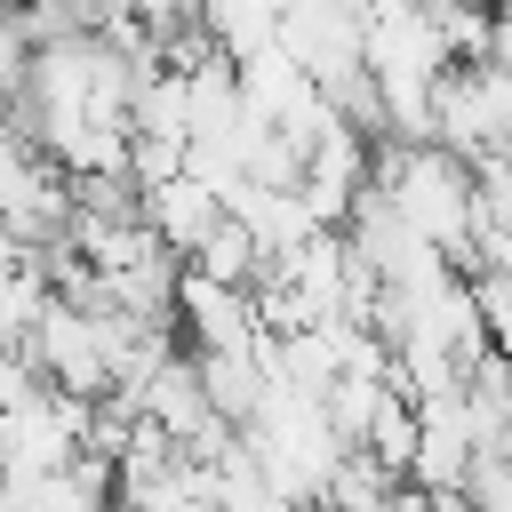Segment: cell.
<instances>
[{
	"instance_id": "3",
	"label": "cell",
	"mask_w": 512,
	"mask_h": 512,
	"mask_svg": "<svg viewBox=\"0 0 512 512\" xmlns=\"http://www.w3.org/2000/svg\"><path fill=\"white\" fill-rule=\"evenodd\" d=\"M240 448H248V464L264 472V488L280 496V504H296V512H312L320 496H328V472L344 464V440H336V424H328V400L320 392H304V384H264V400H256V416L240 424Z\"/></svg>"
},
{
	"instance_id": "2",
	"label": "cell",
	"mask_w": 512,
	"mask_h": 512,
	"mask_svg": "<svg viewBox=\"0 0 512 512\" xmlns=\"http://www.w3.org/2000/svg\"><path fill=\"white\" fill-rule=\"evenodd\" d=\"M368 192H376L416 240H432L448 264L472 256V208H480V184H472V160H456L448 144H432V136H392V144H376V160H368Z\"/></svg>"
},
{
	"instance_id": "8",
	"label": "cell",
	"mask_w": 512,
	"mask_h": 512,
	"mask_svg": "<svg viewBox=\"0 0 512 512\" xmlns=\"http://www.w3.org/2000/svg\"><path fill=\"white\" fill-rule=\"evenodd\" d=\"M176 320L192 328V352L208 344H264V320H256V288H232V280H208V272H176Z\"/></svg>"
},
{
	"instance_id": "15",
	"label": "cell",
	"mask_w": 512,
	"mask_h": 512,
	"mask_svg": "<svg viewBox=\"0 0 512 512\" xmlns=\"http://www.w3.org/2000/svg\"><path fill=\"white\" fill-rule=\"evenodd\" d=\"M456 512H472V504H464V496H456Z\"/></svg>"
},
{
	"instance_id": "6",
	"label": "cell",
	"mask_w": 512,
	"mask_h": 512,
	"mask_svg": "<svg viewBox=\"0 0 512 512\" xmlns=\"http://www.w3.org/2000/svg\"><path fill=\"white\" fill-rule=\"evenodd\" d=\"M0 224L16 248H56L72 232V176L40 144L0 152Z\"/></svg>"
},
{
	"instance_id": "14",
	"label": "cell",
	"mask_w": 512,
	"mask_h": 512,
	"mask_svg": "<svg viewBox=\"0 0 512 512\" xmlns=\"http://www.w3.org/2000/svg\"><path fill=\"white\" fill-rule=\"evenodd\" d=\"M496 56H512V8H496Z\"/></svg>"
},
{
	"instance_id": "11",
	"label": "cell",
	"mask_w": 512,
	"mask_h": 512,
	"mask_svg": "<svg viewBox=\"0 0 512 512\" xmlns=\"http://www.w3.org/2000/svg\"><path fill=\"white\" fill-rule=\"evenodd\" d=\"M192 272H208V280H232V288H256L264 280V248H256V232L240 224V216H224L192 256H184Z\"/></svg>"
},
{
	"instance_id": "5",
	"label": "cell",
	"mask_w": 512,
	"mask_h": 512,
	"mask_svg": "<svg viewBox=\"0 0 512 512\" xmlns=\"http://www.w3.org/2000/svg\"><path fill=\"white\" fill-rule=\"evenodd\" d=\"M88 456V400L56 392V384H24L16 400H0V472H56Z\"/></svg>"
},
{
	"instance_id": "1",
	"label": "cell",
	"mask_w": 512,
	"mask_h": 512,
	"mask_svg": "<svg viewBox=\"0 0 512 512\" xmlns=\"http://www.w3.org/2000/svg\"><path fill=\"white\" fill-rule=\"evenodd\" d=\"M448 32L424 0H368L360 24V72L376 96V128L392 136H432V96L448 80Z\"/></svg>"
},
{
	"instance_id": "7",
	"label": "cell",
	"mask_w": 512,
	"mask_h": 512,
	"mask_svg": "<svg viewBox=\"0 0 512 512\" xmlns=\"http://www.w3.org/2000/svg\"><path fill=\"white\" fill-rule=\"evenodd\" d=\"M136 216L152 224V240H160L168 256H192V248L224 224V192L200 184L192 168H176V176H160V184H136Z\"/></svg>"
},
{
	"instance_id": "10",
	"label": "cell",
	"mask_w": 512,
	"mask_h": 512,
	"mask_svg": "<svg viewBox=\"0 0 512 512\" xmlns=\"http://www.w3.org/2000/svg\"><path fill=\"white\" fill-rule=\"evenodd\" d=\"M280 8L288 0H200V32H208L216 56H248L280 32Z\"/></svg>"
},
{
	"instance_id": "12",
	"label": "cell",
	"mask_w": 512,
	"mask_h": 512,
	"mask_svg": "<svg viewBox=\"0 0 512 512\" xmlns=\"http://www.w3.org/2000/svg\"><path fill=\"white\" fill-rule=\"evenodd\" d=\"M320 512H392V472H384L368 448H344V464L328 472Z\"/></svg>"
},
{
	"instance_id": "9",
	"label": "cell",
	"mask_w": 512,
	"mask_h": 512,
	"mask_svg": "<svg viewBox=\"0 0 512 512\" xmlns=\"http://www.w3.org/2000/svg\"><path fill=\"white\" fill-rule=\"evenodd\" d=\"M16 512H112V456H72L56 472H16L8 480Z\"/></svg>"
},
{
	"instance_id": "13",
	"label": "cell",
	"mask_w": 512,
	"mask_h": 512,
	"mask_svg": "<svg viewBox=\"0 0 512 512\" xmlns=\"http://www.w3.org/2000/svg\"><path fill=\"white\" fill-rule=\"evenodd\" d=\"M360 448H368L384 472H408V448H416V400H408L400 384H384V392H376V416H368Z\"/></svg>"
},
{
	"instance_id": "4",
	"label": "cell",
	"mask_w": 512,
	"mask_h": 512,
	"mask_svg": "<svg viewBox=\"0 0 512 512\" xmlns=\"http://www.w3.org/2000/svg\"><path fill=\"white\" fill-rule=\"evenodd\" d=\"M432 144H448L456 160H496L512 144V56H464L448 64L440 96H432Z\"/></svg>"
}]
</instances>
